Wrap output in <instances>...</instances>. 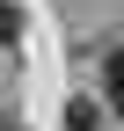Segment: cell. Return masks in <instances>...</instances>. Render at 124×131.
<instances>
[{
    "label": "cell",
    "mask_w": 124,
    "mask_h": 131,
    "mask_svg": "<svg viewBox=\"0 0 124 131\" xmlns=\"http://www.w3.org/2000/svg\"><path fill=\"white\" fill-rule=\"evenodd\" d=\"M0 131H15V124H0Z\"/></svg>",
    "instance_id": "4"
},
{
    "label": "cell",
    "mask_w": 124,
    "mask_h": 131,
    "mask_svg": "<svg viewBox=\"0 0 124 131\" xmlns=\"http://www.w3.org/2000/svg\"><path fill=\"white\" fill-rule=\"evenodd\" d=\"M15 37H22V15H15L7 0H0V44H15Z\"/></svg>",
    "instance_id": "3"
},
{
    "label": "cell",
    "mask_w": 124,
    "mask_h": 131,
    "mask_svg": "<svg viewBox=\"0 0 124 131\" xmlns=\"http://www.w3.org/2000/svg\"><path fill=\"white\" fill-rule=\"evenodd\" d=\"M95 124H102L95 102H73V109H66V131H95Z\"/></svg>",
    "instance_id": "2"
},
{
    "label": "cell",
    "mask_w": 124,
    "mask_h": 131,
    "mask_svg": "<svg viewBox=\"0 0 124 131\" xmlns=\"http://www.w3.org/2000/svg\"><path fill=\"white\" fill-rule=\"evenodd\" d=\"M102 73H110V109H124V44L110 51V66H102Z\"/></svg>",
    "instance_id": "1"
}]
</instances>
